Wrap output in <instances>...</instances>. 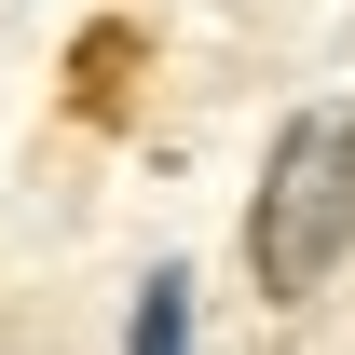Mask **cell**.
Instances as JSON below:
<instances>
[{
    "label": "cell",
    "mask_w": 355,
    "mask_h": 355,
    "mask_svg": "<svg viewBox=\"0 0 355 355\" xmlns=\"http://www.w3.org/2000/svg\"><path fill=\"white\" fill-rule=\"evenodd\" d=\"M342 260H355V110H301L246 205V273L273 301H314Z\"/></svg>",
    "instance_id": "obj_1"
},
{
    "label": "cell",
    "mask_w": 355,
    "mask_h": 355,
    "mask_svg": "<svg viewBox=\"0 0 355 355\" xmlns=\"http://www.w3.org/2000/svg\"><path fill=\"white\" fill-rule=\"evenodd\" d=\"M123 355H191V273H150V287H137Z\"/></svg>",
    "instance_id": "obj_2"
}]
</instances>
